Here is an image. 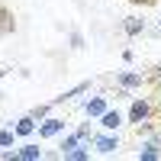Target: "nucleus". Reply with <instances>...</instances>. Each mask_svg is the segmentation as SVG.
Segmentation results:
<instances>
[{
    "label": "nucleus",
    "mask_w": 161,
    "mask_h": 161,
    "mask_svg": "<svg viewBox=\"0 0 161 161\" xmlns=\"http://www.w3.org/2000/svg\"><path fill=\"white\" fill-rule=\"evenodd\" d=\"M13 136H16V129H3V132H0V145H3V148H7V145H13Z\"/></svg>",
    "instance_id": "11"
},
{
    "label": "nucleus",
    "mask_w": 161,
    "mask_h": 161,
    "mask_svg": "<svg viewBox=\"0 0 161 161\" xmlns=\"http://www.w3.org/2000/svg\"><path fill=\"white\" fill-rule=\"evenodd\" d=\"M119 84L123 87H136V84H142V77L139 74H119Z\"/></svg>",
    "instance_id": "8"
},
{
    "label": "nucleus",
    "mask_w": 161,
    "mask_h": 161,
    "mask_svg": "<svg viewBox=\"0 0 161 161\" xmlns=\"http://www.w3.org/2000/svg\"><path fill=\"white\" fill-rule=\"evenodd\" d=\"M97 145H100V152H103V155H110L113 148H119V145H116V139H100Z\"/></svg>",
    "instance_id": "10"
},
{
    "label": "nucleus",
    "mask_w": 161,
    "mask_h": 161,
    "mask_svg": "<svg viewBox=\"0 0 161 161\" xmlns=\"http://www.w3.org/2000/svg\"><path fill=\"white\" fill-rule=\"evenodd\" d=\"M100 123H103L106 129H116L119 123H123V116H119V113H113V110H110V113H103V119H100Z\"/></svg>",
    "instance_id": "7"
},
{
    "label": "nucleus",
    "mask_w": 161,
    "mask_h": 161,
    "mask_svg": "<svg viewBox=\"0 0 161 161\" xmlns=\"http://www.w3.org/2000/svg\"><path fill=\"white\" fill-rule=\"evenodd\" d=\"M16 158H26V161H36V158H42V152H39V145H23V148L16 152Z\"/></svg>",
    "instance_id": "5"
},
{
    "label": "nucleus",
    "mask_w": 161,
    "mask_h": 161,
    "mask_svg": "<svg viewBox=\"0 0 161 161\" xmlns=\"http://www.w3.org/2000/svg\"><path fill=\"white\" fill-rule=\"evenodd\" d=\"M13 29H16V19H13V13H10L3 3H0V39H3V36H10Z\"/></svg>",
    "instance_id": "2"
},
{
    "label": "nucleus",
    "mask_w": 161,
    "mask_h": 161,
    "mask_svg": "<svg viewBox=\"0 0 161 161\" xmlns=\"http://www.w3.org/2000/svg\"><path fill=\"white\" fill-rule=\"evenodd\" d=\"M158 32H161V23H158Z\"/></svg>",
    "instance_id": "14"
},
{
    "label": "nucleus",
    "mask_w": 161,
    "mask_h": 161,
    "mask_svg": "<svg viewBox=\"0 0 161 161\" xmlns=\"http://www.w3.org/2000/svg\"><path fill=\"white\" fill-rule=\"evenodd\" d=\"M103 113H106V100L97 97V100H90V103H87V116H103Z\"/></svg>",
    "instance_id": "6"
},
{
    "label": "nucleus",
    "mask_w": 161,
    "mask_h": 161,
    "mask_svg": "<svg viewBox=\"0 0 161 161\" xmlns=\"http://www.w3.org/2000/svg\"><path fill=\"white\" fill-rule=\"evenodd\" d=\"M77 139H80V136H68V139H64V142H61V155H64V152H71L74 145H77Z\"/></svg>",
    "instance_id": "12"
},
{
    "label": "nucleus",
    "mask_w": 161,
    "mask_h": 161,
    "mask_svg": "<svg viewBox=\"0 0 161 161\" xmlns=\"http://www.w3.org/2000/svg\"><path fill=\"white\" fill-rule=\"evenodd\" d=\"M158 116V106H152L148 100H136V103H132L129 106V123H148V119H155Z\"/></svg>",
    "instance_id": "1"
},
{
    "label": "nucleus",
    "mask_w": 161,
    "mask_h": 161,
    "mask_svg": "<svg viewBox=\"0 0 161 161\" xmlns=\"http://www.w3.org/2000/svg\"><path fill=\"white\" fill-rule=\"evenodd\" d=\"M126 32H129V36H136V32H142V19H136V16H129V19H126Z\"/></svg>",
    "instance_id": "9"
},
{
    "label": "nucleus",
    "mask_w": 161,
    "mask_h": 161,
    "mask_svg": "<svg viewBox=\"0 0 161 161\" xmlns=\"http://www.w3.org/2000/svg\"><path fill=\"white\" fill-rule=\"evenodd\" d=\"M132 3H142V7H152L155 0H132Z\"/></svg>",
    "instance_id": "13"
},
{
    "label": "nucleus",
    "mask_w": 161,
    "mask_h": 161,
    "mask_svg": "<svg viewBox=\"0 0 161 161\" xmlns=\"http://www.w3.org/2000/svg\"><path fill=\"white\" fill-rule=\"evenodd\" d=\"M32 129H36V116L29 113V116H23L19 123H16V136H29Z\"/></svg>",
    "instance_id": "4"
},
{
    "label": "nucleus",
    "mask_w": 161,
    "mask_h": 161,
    "mask_svg": "<svg viewBox=\"0 0 161 161\" xmlns=\"http://www.w3.org/2000/svg\"><path fill=\"white\" fill-rule=\"evenodd\" d=\"M61 129H64V119H48V123L39 129V136L48 139V136H55V132H61Z\"/></svg>",
    "instance_id": "3"
}]
</instances>
